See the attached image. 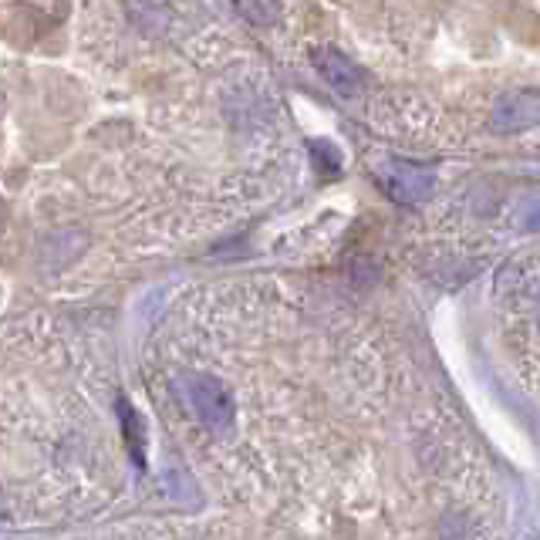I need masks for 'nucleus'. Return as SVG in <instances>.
I'll use <instances>...</instances> for the list:
<instances>
[{"instance_id":"obj_1","label":"nucleus","mask_w":540,"mask_h":540,"mask_svg":"<svg viewBox=\"0 0 540 540\" xmlns=\"http://www.w3.org/2000/svg\"><path fill=\"white\" fill-rule=\"evenodd\" d=\"M176 389L183 392V402L189 405V412H193L210 432H227L233 426V419H237V402H233L230 389L220 382V378L186 375V378H179Z\"/></svg>"},{"instance_id":"obj_2","label":"nucleus","mask_w":540,"mask_h":540,"mask_svg":"<svg viewBox=\"0 0 540 540\" xmlns=\"http://www.w3.org/2000/svg\"><path fill=\"white\" fill-rule=\"evenodd\" d=\"M537 122H540V92H510V95H503L497 102V108H493V115H490L493 132H500V135L534 129Z\"/></svg>"},{"instance_id":"obj_3","label":"nucleus","mask_w":540,"mask_h":540,"mask_svg":"<svg viewBox=\"0 0 540 540\" xmlns=\"http://www.w3.org/2000/svg\"><path fill=\"white\" fill-rule=\"evenodd\" d=\"M382 186L389 189L392 200L399 203H419L429 196L432 173L426 166H412V162H392L382 173Z\"/></svg>"},{"instance_id":"obj_4","label":"nucleus","mask_w":540,"mask_h":540,"mask_svg":"<svg viewBox=\"0 0 540 540\" xmlns=\"http://www.w3.org/2000/svg\"><path fill=\"white\" fill-rule=\"evenodd\" d=\"M314 65H318L321 78L328 81L338 95H358V92H362V71L351 65L345 54H338L335 48H321Z\"/></svg>"},{"instance_id":"obj_5","label":"nucleus","mask_w":540,"mask_h":540,"mask_svg":"<svg viewBox=\"0 0 540 540\" xmlns=\"http://www.w3.org/2000/svg\"><path fill=\"white\" fill-rule=\"evenodd\" d=\"M119 412H122V426H125V439H129V453L135 456V463H146V439H142V419L139 412L129 409L125 402H119Z\"/></svg>"},{"instance_id":"obj_6","label":"nucleus","mask_w":540,"mask_h":540,"mask_svg":"<svg viewBox=\"0 0 540 540\" xmlns=\"http://www.w3.org/2000/svg\"><path fill=\"white\" fill-rule=\"evenodd\" d=\"M534 318H537V328H540V294H537V304H534Z\"/></svg>"}]
</instances>
